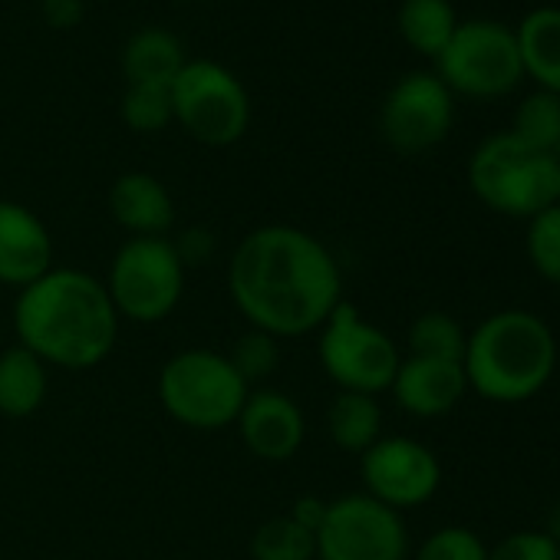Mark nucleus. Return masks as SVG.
Here are the masks:
<instances>
[{"label": "nucleus", "instance_id": "b1692460", "mask_svg": "<svg viewBox=\"0 0 560 560\" xmlns=\"http://www.w3.org/2000/svg\"><path fill=\"white\" fill-rule=\"evenodd\" d=\"M511 132L540 149V152H550L557 149V139H560V96L547 93V90H534L527 93L517 109H514V119H511Z\"/></svg>", "mask_w": 560, "mask_h": 560}, {"label": "nucleus", "instance_id": "4be33fe9", "mask_svg": "<svg viewBox=\"0 0 560 560\" xmlns=\"http://www.w3.org/2000/svg\"><path fill=\"white\" fill-rule=\"evenodd\" d=\"M254 560H317V534L301 527L291 514L264 521L250 537Z\"/></svg>", "mask_w": 560, "mask_h": 560}, {"label": "nucleus", "instance_id": "412c9836", "mask_svg": "<svg viewBox=\"0 0 560 560\" xmlns=\"http://www.w3.org/2000/svg\"><path fill=\"white\" fill-rule=\"evenodd\" d=\"M396 24L402 40L419 57L439 60V54L448 47L458 27V14L452 8V0H402Z\"/></svg>", "mask_w": 560, "mask_h": 560}, {"label": "nucleus", "instance_id": "5701e85b", "mask_svg": "<svg viewBox=\"0 0 560 560\" xmlns=\"http://www.w3.org/2000/svg\"><path fill=\"white\" fill-rule=\"evenodd\" d=\"M465 343H468V334L462 330V324L442 311H429V314L416 317L409 327V357L462 363Z\"/></svg>", "mask_w": 560, "mask_h": 560}, {"label": "nucleus", "instance_id": "393cba45", "mask_svg": "<svg viewBox=\"0 0 560 560\" xmlns=\"http://www.w3.org/2000/svg\"><path fill=\"white\" fill-rule=\"evenodd\" d=\"M122 122L132 132H162L165 126L175 122V109H172V86H142L132 83L126 86L122 96Z\"/></svg>", "mask_w": 560, "mask_h": 560}, {"label": "nucleus", "instance_id": "a878e982", "mask_svg": "<svg viewBox=\"0 0 560 560\" xmlns=\"http://www.w3.org/2000/svg\"><path fill=\"white\" fill-rule=\"evenodd\" d=\"M527 260L544 280L560 284V205L557 201L537 211L534 218H527Z\"/></svg>", "mask_w": 560, "mask_h": 560}, {"label": "nucleus", "instance_id": "20e7f679", "mask_svg": "<svg viewBox=\"0 0 560 560\" xmlns=\"http://www.w3.org/2000/svg\"><path fill=\"white\" fill-rule=\"evenodd\" d=\"M468 185L481 205L508 218H534L557 201V155L521 142L511 129L478 142Z\"/></svg>", "mask_w": 560, "mask_h": 560}, {"label": "nucleus", "instance_id": "ddd939ff", "mask_svg": "<svg viewBox=\"0 0 560 560\" xmlns=\"http://www.w3.org/2000/svg\"><path fill=\"white\" fill-rule=\"evenodd\" d=\"M234 425L247 452L260 462L294 458L307 435L301 406L280 389H250Z\"/></svg>", "mask_w": 560, "mask_h": 560}, {"label": "nucleus", "instance_id": "f8f14e48", "mask_svg": "<svg viewBox=\"0 0 560 560\" xmlns=\"http://www.w3.org/2000/svg\"><path fill=\"white\" fill-rule=\"evenodd\" d=\"M366 494L393 511L425 504L442 485V465L429 445L409 435H386L360 455Z\"/></svg>", "mask_w": 560, "mask_h": 560}, {"label": "nucleus", "instance_id": "0eeeda50", "mask_svg": "<svg viewBox=\"0 0 560 560\" xmlns=\"http://www.w3.org/2000/svg\"><path fill=\"white\" fill-rule=\"evenodd\" d=\"M185 270L168 237H129L116 250L106 280L116 314L136 324L165 320L185 294Z\"/></svg>", "mask_w": 560, "mask_h": 560}, {"label": "nucleus", "instance_id": "39448f33", "mask_svg": "<svg viewBox=\"0 0 560 560\" xmlns=\"http://www.w3.org/2000/svg\"><path fill=\"white\" fill-rule=\"evenodd\" d=\"M250 386L237 376L231 360L214 350H182L159 373V399L162 409L195 429L218 432L237 422Z\"/></svg>", "mask_w": 560, "mask_h": 560}, {"label": "nucleus", "instance_id": "2f4dec72", "mask_svg": "<svg viewBox=\"0 0 560 560\" xmlns=\"http://www.w3.org/2000/svg\"><path fill=\"white\" fill-rule=\"evenodd\" d=\"M327 504L330 501H324V498H317V494H304V498H298L294 501V508H291V517L301 524V527H307V530H320V524H324V514H327Z\"/></svg>", "mask_w": 560, "mask_h": 560}, {"label": "nucleus", "instance_id": "dca6fc26", "mask_svg": "<svg viewBox=\"0 0 560 560\" xmlns=\"http://www.w3.org/2000/svg\"><path fill=\"white\" fill-rule=\"evenodd\" d=\"M109 211L132 237H165L175 221L168 188L149 172H126L109 188Z\"/></svg>", "mask_w": 560, "mask_h": 560}, {"label": "nucleus", "instance_id": "9d476101", "mask_svg": "<svg viewBox=\"0 0 560 560\" xmlns=\"http://www.w3.org/2000/svg\"><path fill=\"white\" fill-rule=\"evenodd\" d=\"M320 560H406L409 534L399 511L366 491L334 498L317 530Z\"/></svg>", "mask_w": 560, "mask_h": 560}, {"label": "nucleus", "instance_id": "f3484780", "mask_svg": "<svg viewBox=\"0 0 560 560\" xmlns=\"http://www.w3.org/2000/svg\"><path fill=\"white\" fill-rule=\"evenodd\" d=\"M514 40L524 77H530L537 90L560 96V8L547 4L527 11L514 27Z\"/></svg>", "mask_w": 560, "mask_h": 560}, {"label": "nucleus", "instance_id": "7c9ffc66", "mask_svg": "<svg viewBox=\"0 0 560 560\" xmlns=\"http://www.w3.org/2000/svg\"><path fill=\"white\" fill-rule=\"evenodd\" d=\"M86 0H44V18L54 31H70L83 21Z\"/></svg>", "mask_w": 560, "mask_h": 560}, {"label": "nucleus", "instance_id": "f03ea898", "mask_svg": "<svg viewBox=\"0 0 560 560\" xmlns=\"http://www.w3.org/2000/svg\"><path fill=\"white\" fill-rule=\"evenodd\" d=\"M14 330L44 363L60 370L100 366L119 337V314L100 277L77 267H54L18 294Z\"/></svg>", "mask_w": 560, "mask_h": 560}, {"label": "nucleus", "instance_id": "cd10ccee", "mask_svg": "<svg viewBox=\"0 0 560 560\" xmlns=\"http://www.w3.org/2000/svg\"><path fill=\"white\" fill-rule=\"evenodd\" d=\"M416 560H488V544L475 530L448 524L422 540Z\"/></svg>", "mask_w": 560, "mask_h": 560}, {"label": "nucleus", "instance_id": "7ed1b4c3", "mask_svg": "<svg viewBox=\"0 0 560 560\" xmlns=\"http://www.w3.org/2000/svg\"><path fill=\"white\" fill-rule=\"evenodd\" d=\"M465 380L481 399L514 406L537 396L557 370L553 330L530 311L485 317L465 343Z\"/></svg>", "mask_w": 560, "mask_h": 560}, {"label": "nucleus", "instance_id": "473e14b6", "mask_svg": "<svg viewBox=\"0 0 560 560\" xmlns=\"http://www.w3.org/2000/svg\"><path fill=\"white\" fill-rule=\"evenodd\" d=\"M557 205H560V159H557Z\"/></svg>", "mask_w": 560, "mask_h": 560}, {"label": "nucleus", "instance_id": "9b49d317", "mask_svg": "<svg viewBox=\"0 0 560 560\" xmlns=\"http://www.w3.org/2000/svg\"><path fill=\"white\" fill-rule=\"evenodd\" d=\"M455 122V96L435 73H406L383 100L380 132L389 149L422 155L445 142Z\"/></svg>", "mask_w": 560, "mask_h": 560}, {"label": "nucleus", "instance_id": "4468645a", "mask_svg": "<svg viewBox=\"0 0 560 560\" xmlns=\"http://www.w3.org/2000/svg\"><path fill=\"white\" fill-rule=\"evenodd\" d=\"M54 270V241L47 224L18 201H0V284L31 288Z\"/></svg>", "mask_w": 560, "mask_h": 560}, {"label": "nucleus", "instance_id": "c756f323", "mask_svg": "<svg viewBox=\"0 0 560 560\" xmlns=\"http://www.w3.org/2000/svg\"><path fill=\"white\" fill-rule=\"evenodd\" d=\"M172 244H175L182 264H185V267H195V264H205V260H208V254H211V247H214V237H211L205 228H188V231H185L178 241H172Z\"/></svg>", "mask_w": 560, "mask_h": 560}, {"label": "nucleus", "instance_id": "f704fd0d", "mask_svg": "<svg viewBox=\"0 0 560 560\" xmlns=\"http://www.w3.org/2000/svg\"><path fill=\"white\" fill-rule=\"evenodd\" d=\"M557 547H560V540H557Z\"/></svg>", "mask_w": 560, "mask_h": 560}, {"label": "nucleus", "instance_id": "72a5a7b5", "mask_svg": "<svg viewBox=\"0 0 560 560\" xmlns=\"http://www.w3.org/2000/svg\"><path fill=\"white\" fill-rule=\"evenodd\" d=\"M553 155H557V159H560V139H557V149H553Z\"/></svg>", "mask_w": 560, "mask_h": 560}, {"label": "nucleus", "instance_id": "aec40b11", "mask_svg": "<svg viewBox=\"0 0 560 560\" xmlns=\"http://www.w3.org/2000/svg\"><path fill=\"white\" fill-rule=\"evenodd\" d=\"M327 432L337 448L363 455L373 442L383 439V409L376 396L337 393L327 409Z\"/></svg>", "mask_w": 560, "mask_h": 560}, {"label": "nucleus", "instance_id": "6e6552de", "mask_svg": "<svg viewBox=\"0 0 560 560\" xmlns=\"http://www.w3.org/2000/svg\"><path fill=\"white\" fill-rule=\"evenodd\" d=\"M175 122L201 145H234L250 126V96L244 83L218 60H188L172 83Z\"/></svg>", "mask_w": 560, "mask_h": 560}, {"label": "nucleus", "instance_id": "a211bd4d", "mask_svg": "<svg viewBox=\"0 0 560 560\" xmlns=\"http://www.w3.org/2000/svg\"><path fill=\"white\" fill-rule=\"evenodd\" d=\"M188 63L182 40L172 31L162 27H145L129 37L122 50V73L126 86L142 83V86H172L182 67Z\"/></svg>", "mask_w": 560, "mask_h": 560}, {"label": "nucleus", "instance_id": "c85d7f7f", "mask_svg": "<svg viewBox=\"0 0 560 560\" xmlns=\"http://www.w3.org/2000/svg\"><path fill=\"white\" fill-rule=\"evenodd\" d=\"M488 560H560V547L547 530H511L488 547Z\"/></svg>", "mask_w": 560, "mask_h": 560}, {"label": "nucleus", "instance_id": "bb28decb", "mask_svg": "<svg viewBox=\"0 0 560 560\" xmlns=\"http://www.w3.org/2000/svg\"><path fill=\"white\" fill-rule=\"evenodd\" d=\"M228 360H231V366L237 370V376H241L247 386H254V383H260L264 376H270V373L277 370L280 350H277V340H273V337H267V334H260V330H250V334H244V337L231 347Z\"/></svg>", "mask_w": 560, "mask_h": 560}, {"label": "nucleus", "instance_id": "2eb2a0df", "mask_svg": "<svg viewBox=\"0 0 560 560\" xmlns=\"http://www.w3.org/2000/svg\"><path fill=\"white\" fill-rule=\"evenodd\" d=\"M389 393L396 396L399 409H406L409 416L439 419L465 399V393H468L465 366L448 363V360L409 357L399 363Z\"/></svg>", "mask_w": 560, "mask_h": 560}, {"label": "nucleus", "instance_id": "6ab92c4d", "mask_svg": "<svg viewBox=\"0 0 560 560\" xmlns=\"http://www.w3.org/2000/svg\"><path fill=\"white\" fill-rule=\"evenodd\" d=\"M50 380L47 363L34 357L27 347H8L0 353V416L27 419L47 399Z\"/></svg>", "mask_w": 560, "mask_h": 560}, {"label": "nucleus", "instance_id": "1a4fd4ad", "mask_svg": "<svg viewBox=\"0 0 560 560\" xmlns=\"http://www.w3.org/2000/svg\"><path fill=\"white\" fill-rule=\"evenodd\" d=\"M317 334L320 366L340 386V393L380 396L393 386L396 370L402 363L399 347L386 330L363 320L353 304L343 301Z\"/></svg>", "mask_w": 560, "mask_h": 560}, {"label": "nucleus", "instance_id": "f257e3e1", "mask_svg": "<svg viewBox=\"0 0 560 560\" xmlns=\"http://www.w3.org/2000/svg\"><path fill=\"white\" fill-rule=\"evenodd\" d=\"M237 314L273 340L317 334L343 304V273L330 247L304 228L264 224L228 260Z\"/></svg>", "mask_w": 560, "mask_h": 560}, {"label": "nucleus", "instance_id": "423d86ee", "mask_svg": "<svg viewBox=\"0 0 560 560\" xmlns=\"http://www.w3.org/2000/svg\"><path fill=\"white\" fill-rule=\"evenodd\" d=\"M435 77L465 100H501L524 80L514 31L491 18L458 21L448 47L435 60Z\"/></svg>", "mask_w": 560, "mask_h": 560}]
</instances>
